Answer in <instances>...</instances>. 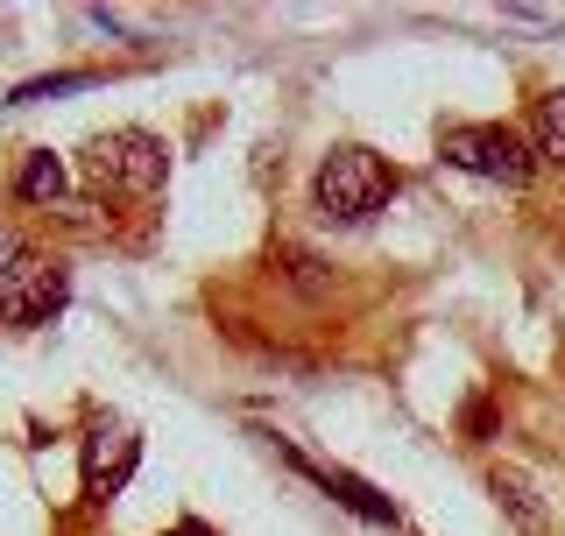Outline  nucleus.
<instances>
[{
  "label": "nucleus",
  "mask_w": 565,
  "mask_h": 536,
  "mask_svg": "<svg viewBox=\"0 0 565 536\" xmlns=\"http://www.w3.org/2000/svg\"><path fill=\"white\" fill-rule=\"evenodd\" d=\"M388 199H396V170H388L375 149H361V141H340L311 176V205L326 212L332 226H367Z\"/></svg>",
  "instance_id": "nucleus-1"
},
{
  "label": "nucleus",
  "mask_w": 565,
  "mask_h": 536,
  "mask_svg": "<svg viewBox=\"0 0 565 536\" xmlns=\"http://www.w3.org/2000/svg\"><path fill=\"white\" fill-rule=\"evenodd\" d=\"M438 156H446L452 170L481 176V184H509V191H523L530 176H537V149H530V135L509 128V120H459V128L438 135Z\"/></svg>",
  "instance_id": "nucleus-2"
},
{
  "label": "nucleus",
  "mask_w": 565,
  "mask_h": 536,
  "mask_svg": "<svg viewBox=\"0 0 565 536\" xmlns=\"http://www.w3.org/2000/svg\"><path fill=\"white\" fill-rule=\"evenodd\" d=\"M85 176L99 199H156L170 176V149L149 128H114L85 141Z\"/></svg>",
  "instance_id": "nucleus-3"
},
{
  "label": "nucleus",
  "mask_w": 565,
  "mask_h": 536,
  "mask_svg": "<svg viewBox=\"0 0 565 536\" xmlns=\"http://www.w3.org/2000/svg\"><path fill=\"white\" fill-rule=\"evenodd\" d=\"M141 467V438H135V424L128 417H99L85 424V438H78V480H85V508H114V494H128V480Z\"/></svg>",
  "instance_id": "nucleus-4"
},
{
  "label": "nucleus",
  "mask_w": 565,
  "mask_h": 536,
  "mask_svg": "<svg viewBox=\"0 0 565 536\" xmlns=\"http://www.w3.org/2000/svg\"><path fill=\"white\" fill-rule=\"evenodd\" d=\"M64 303H71V276L57 255H35L29 247L14 268H0V325H14V332L50 325Z\"/></svg>",
  "instance_id": "nucleus-5"
},
{
  "label": "nucleus",
  "mask_w": 565,
  "mask_h": 536,
  "mask_svg": "<svg viewBox=\"0 0 565 536\" xmlns=\"http://www.w3.org/2000/svg\"><path fill=\"white\" fill-rule=\"evenodd\" d=\"M488 494L502 502V515H509L523 536H544V529H552V515H544L537 487H530V473H516V467H488Z\"/></svg>",
  "instance_id": "nucleus-6"
},
{
  "label": "nucleus",
  "mask_w": 565,
  "mask_h": 536,
  "mask_svg": "<svg viewBox=\"0 0 565 536\" xmlns=\"http://www.w3.org/2000/svg\"><path fill=\"white\" fill-rule=\"evenodd\" d=\"M64 191H71L64 156H57V149H29L22 170H14V199H22V205H57Z\"/></svg>",
  "instance_id": "nucleus-7"
},
{
  "label": "nucleus",
  "mask_w": 565,
  "mask_h": 536,
  "mask_svg": "<svg viewBox=\"0 0 565 536\" xmlns=\"http://www.w3.org/2000/svg\"><path fill=\"white\" fill-rule=\"evenodd\" d=\"M326 494H332L340 508H353L361 523H375V529H396V523H403V515H396V502H388V494H375L361 473H326Z\"/></svg>",
  "instance_id": "nucleus-8"
},
{
  "label": "nucleus",
  "mask_w": 565,
  "mask_h": 536,
  "mask_svg": "<svg viewBox=\"0 0 565 536\" xmlns=\"http://www.w3.org/2000/svg\"><path fill=\"white\" fill-rule=\"evenodd\" d=\"M530 149H537V163L565 170V85H552V93L530 106Z\"/></svg>",
  "instance_id": "nucleus-9"
},
{
  "label": "nucleus",
  "mask_w": 565,
  "mask_h": 536,
  "mask_svg": "<svg viewBox=\"0 0 565 536\" xmlns=\"http://www.w3.org/2000/svg\"><path fill=\"white\" fill-rule=\"evenodd\" d=\"M276 276L290 282V290H305V297H326V290H332V268L318 261L311 247H290V240L276 247Z\"/></svg>",
  "instance_id": "nucleus-10"
},
{
  "label": "nucleus",
  "mask_w": 565,
  "mask_h": 536,
  "mask_svg": "<svg viewBox=\"0 0 565 536\" xmlns=\"http://www.w3.org/2000/svg\"><path fill=\"white\" fill-rule=\"evenodd\" d=\"M85 85H99V71H57V78H29L14 85V106H35V99H57V93H85Z\"/></svg>",
  "instance_id": "nucleus-11"
},
{
  "label": "nucleus",
  "mask_w": 565,
  "mask_h": 536,
  "mask_svg": "<svg viewBox=\"0 0 565 536\" xmlns=\"http://www.w3.org/2000/svg\"><path fill=\"white\" fill-rule=\"evenodd\" d=\"M459 431H467L473 444H488V438H502V409H494V396H473L467 409H459Z\"/></svg>",
  "instance_id": "nucleus-12"
},
{
  "label": "nucleus",
  "mask_w": 565,
  "mask_h": 536,
  "mask_svg": "<svg viewBox=\"0 0 565 536\" xmlns=\"http://www.w3.org/2000/svg\"><path fill=\"white\" fill-rule=\"evenodd\" d=\"M22 255H29V247H22V234H14V226L0 219V268H14V261H22Z\"/></svg>",
  "instance_id": "nucleus-13"
},
{
  "label": "nucleus",
  "mask_w": 565,
  "mask_h": 536,
  "mask_svg": "<svg viewBox=\"0 0 565 536\" xmlns=\"http://www.w3.org/2000/svg\"><path fill=\"white\" fill-rule=\"evenodd\" d=\"M163 536H220V529H212V523H199V515H184V523H170Z\"/></svg>",
  "instance_id": "nucleus-14"
}]
</instances>
